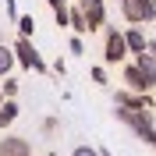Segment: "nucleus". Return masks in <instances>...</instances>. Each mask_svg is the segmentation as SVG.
Segmentation results:
<instances>
[{
	"label": "nucleus",
	"instance_id": "nucleus-1",
	"mask_svg": "<svg viewBox=\"0 0 156 156\" xmlns=\"http://www.w3.org/2000/svg\"><path fill=\"white\" fill-rule=\"evenodd\" d=\"M117 121H124V124L135 128V135L146 142V146H153L156 142V128H153V110H128V107H114Z\"/></svg>",
	"mask_w": 156,
	"mask_h": 156
},
{
	"label": "nucleus",
	"instance_id": "nucleus-2",
	"mask_svg": "<svg viewBox=\"0 0 156 156\" xmlns=\"http://www.w3.org/2000/svg\"><path fill=\"white\" fill-rule=\"evenodd\" d=\"M11 53H14V64H21V68H29V71H36V75H46V60L39 57V50L32 46V39L18 36V43L11 46Z\"/></svg>",
	"mask_w": 156,
	"mask_h": 156
},
{
	"label": "nucleus",
	"instance_id": "nucleus-3",
	"mask_svg": "<svg viewBox=\"0 0 156 156\" xmlns=\"http://www.w3.org/2000/svg\"><path fill=\"white\" fill-rule=\"evenodd\" d=\"M121 11L131 25H153V18H156L153 0H121Z\"/></svg>",
	"mask_w": 156,
	"mask_h": 156
},
{
	"label": "nucleus",
	"instance_id": "nucleus-4",
	"mask_svg": "<svg viewBox=\"0 0 156 156\" xmlns=\"http://www.w3.org/2000/svg\"><path fill=\"white\" fill-rule=\"evenodd\" d=\"M78 11H82L89 32L103 29V21H107V4H103V0H78Z\"/></svg>",
	"mask_w": 156,
	"mask_h": 156
},
{
	"label": "nucleus",
	"instance_id": "nucleus-5",
	"mask_svg": "<svg viewBox=\"0 0 156 156\" xmlns=\"http://www.w3.org/2000/svg\"><path fill=\"white\" fill-rule=\"evenodd\" d=\"M128 57V46H124V36L117 29H107V46H103V60L107 64H121Z\"/></svg>",
	"mask_w": 156,
	"mask_h": 156
},
{
	"label": "nucleus",
	"instance_id": "nucleus-6",
	"mask_svg": "<svg viewBox=\"0 0 156 156\" xmlns=\"http://www.w3.org/2000/svg\"><path fill=\"white\" fill-rule=\"evenodd\" d=\"M124 82H128L131 92H153V89H156V78H149L146 71H138L135 64H128V68H124Z\"/></svg>",
	"mask_w": 156,
	"mask_h": 156
},
{
	"label": "nucleus",
	"instance_id": "nucleus-7",
	"mask_svg": "<svg viewBox=\"0 0 156 156\" xmlns=\"http://www.w3.org/2000/svg\"><path fill=\"white\" fill-rule=\"evenodd\" d=\"M0 156H32L29 138H21V135H4V138H0Z\"/></svg>",
	"mask_w": 156,
	"mask_h": 156
},
{
	"label": "nucleus",
	"instance_id": "nucleus-8",
	"mask_svg": "<svg viewBox=\"0 0 156 156\" xmlns=\"http://www.w3.org/2000/svg\"><path fill=\"white\" fill-rule=\"evenodd\" d=\"M18 114H21L18 103H14V99H4V103H0V131L14 124V121H18Z\"/></svg>",
	"mask_w": 156,
	"mask_h": 156
},
{
	"label": "nucleus",
	"instance_id": "nucleus-9",
	"mask_svg": "<svg viewBox=\"0 0 156 156\" xmlns=\"http://www.w3.org/2000/svg\"><path fill=\"white\" fill-rule=\"evenodd\" d=\"M121 36H124L128 53H142V50H146V36H142V29H128V32H121Z\"/></svg>",
	"mask_w": 156,
	"mask_h": 156
},
{
	"label": "nucleus",
	"instance_id": "nucleus-10",
	"mask_svg": "<svg viewBox=\"0 0 156 156\" xmlns=\"http://www.w3.org/2000/svg\"><path fill=\"white\" fill-rule=\"evenodd\" d=\"M68 25L75 29V36H85V32H89V25H85V18H82L78 4H75V7H68Z\"/></svg>",
	"mask_w": 156,
	"mask_h": 156
},
{
	"label": "nucleus",
	"instance_id": "nucleus-11",
	"mask_svg": "<svg viewBox=\"0 0 156 156\" xmlns=\"http://www.w3.org/2000/svg\"><path fill=\"white\" fill-rule=\"evenodd\" d=\"M11 71H14V53H11V46L0 43V78H7Z\"/></svg>",
	"mask_w": 156,
	"mask_h": 156
},
{
	"label": "nucleus",
	"instance_id": "nucleus-12",
	"mask_svg": "<svg viewBox=\"0 0 156 156\" xmlns=\"http://www.w3.org/2000/svg\"><path fill=\"white\" fill-rule=\"evenodd\" d=\"M14 25H18V36L32 39V32H36V18H32V14H18V18H14Z\"/></svg>",
	"mask_w": 156,
	"mask_h": 156
},
{
	"label": "nucleus",
	"instance_id": "nucleus-13",
	"mask_svg": "<svg viewBox=\"0 0 156 156\" xmlns=\"http://www.w3.org/2000/svg\"><path fill=\"white\" fill-rule=\"evenodd\" d=\"M0 96H4V99H14V96H18V82H14V78H4V92H0Z\"/></svg>",
	"mask_w": 156,
	"mask_h": 156
},
{
	"label": "nucleus",
	"instance_id": "nucleus-14",
	"mask_svg": "<svg viewBox=\"0 0 156 156\" xmlns=\"http://www.w3.org/2000/svg\"><path fill=\"white\" fill-rule=\"evenodd\" d=\"M60 131V121L57 117H46V121H43V135H57Z\"/></svg>",
	"mask_w": 156,
	"mask_h": 156
},
{
	"label": "nucleus",
	"instance_id": "nucleus-15",
	"mask_svg": "<svg viewBox=\"0 0 156 156\" xmlns=\"http://www.w3.org/2000/svg\"><path fill=\"white\" fill-rule=\"evenodd\" d=\"M71 156H99V149H92V146H78Z\"/></svg>",
	"mask_w": 156,
	"mask_h": 156
},
{
	"label": "nucleus",
	"instance_id": "nucleus-16",
	"mask_svg": "<svg viewBox=\"0 0 156 156\" xmlns=\"http://www.w3.org/2000/svg\"><path fill=\"white\" fill-rule=\"evenodd\" d=\"M92 82H96V85H107V71H103V68H92Z\"/></svg>",
	"mask_w": 156,
	"mask_h": 156
},
{
	"label": "nucleus",
	"instance_id": "nucleus-17",
	"mask_svg": "<svg viewBox=\"0 0 156 156\" xmlns=\"http://www.w3.org/2000/svg\"><path fill=\"white\" fill-rule=\"evenodd\" d=\"M68 46H71V53H85V46H82V36H71Z\"/></svg>",
	"mask_w": 156,
	"mask_h": 156
},
{
	"label": "nucleus",
	"instance_id": "nucleus-18",
	"mask_svg": "<svg viewBox=\"0 0 156 156\" xmlns=\"http://www.w3.org/2000/svg\"><path fill=\"white\" fill-rule=\"evenodd\" d=\"M4 7H7V18H11V21L18 18V11H14V0H4Z\"/></svg>",
	"mask_w": 156,
	"mask_h": 156
},
{
	"label": "nucleus",
	"instance_id": "nucleus-19",
	"mask_svg": "<svg viewBox=\"0 0 156 156\" xmlns=\"http://www.w3.org/2000/svg\"><path fill=\"white\" fill-rule=\"evenodd\" d=\"M99 156H110V153H99Z\"/></svg>",
	"mask_w": 156,
	"mask_h": 156
},
{
	"label": "nucleus",
	"instance_id": "nucleus-20",
	"mask_svg": "<svg viewBox=\"0 0 156 156\" xmlns=\"http://www.w3.org/2000/svg\"><path fill=\"white\" fill-rule=\"evenodd\" d=\"M0 103H4V96H0Z\"/></svg>",
	"mask_w": 156,
	"mask_h": 156
}]
</instances>
